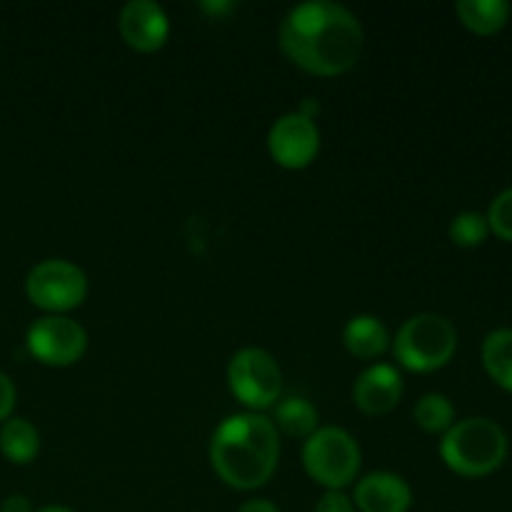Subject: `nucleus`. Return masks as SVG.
I'll return each instance as SVG.
<instances>
[{
	"label": "nucleus",
	"instance_id": "f257e3e1",
	"mask_svg": "<svg viewBox=\"0 0 512 512\" xmlns=\"http://www.w3.org/2000/svg\"><path fill=\"white\" fill-rule=\"evenodd\" d=\"M363 25L345 5L310 0L285 15L280 48L298 68L313 75H343L363 53Z\"/></svg>",
	"mask_w": 512,
	"mask_h": 512
},
{
	"label": "nucleus",
	"instance_id": "f03ea898",
	"mask_svg": "<svg viewBox=\"0 0 512 512\" xmlns=\"http://www.w3.org/2000/svg\"><path fill=\"white\" fill-rule=\"evenodd\" d=\"M280 438L273 420L263 413L225 418L210 440V463L218 478L235 490H255L278 468Z\"/></svg>",
	"mask_w": 512,
	"mask_h": 512
},
{
	"label": "nucleus",
	"instance_id": "7ed1b4c3",
	"mask_svg": "<svg viewBox=\"0 0 512 512\" xmlns=\"http://www.w3.org/2000/svg\"><path fill=\"white\" fill-rule=\"evenodd\" d=\"M440 455L453 473L483 478L495 473L508 455V435L490 418H465L440 440Z\"/></svg>",
	"mask_w": 512,
	"mask_h": 512
},
{
	"label": "nucleus",
	"instance_id": "20e7f679",
	"mask_svg": "<svg viewBox=\"0 0 512 512\" xmlns=\"http://www.w3.org/2000/svg\"><path fill=\"white\" fill-rule=\"evenodd\" d=\"M393 350L403 368L413 373H433L453 360L458 333L445 315L420 313L400 325Z\"/></svg>",
	"mask_w": 512,
	"mask_h": 512
},
{
	"label": "nucleus",
	"instance_id": "39448f33",
	"mask_svg": "<svg viewBox=\"0 0 512 512\" xmlns=\"http://www.w3.org/2000/svg\"><path fill=\"white\" fill-rule=\"evenodd\" d=\"M303 465L318 485L343 490L358 475L360 448L343 428H320L305 440Z\"/></svg>",
	"mask_w": 512,
	"mask_h": 512
},
{
	"label": "nucleus",
	"instance_id": "423d86ee",
	"mask_svg": "<svg viewBox=\"0 0 512 512\" xmlns=\"http://www.w3.org/2000/svg\"><path fill=\"white\" fill-rule=\"evenodd\" d=\"M228 383L235 398L250 408V413H260L280 398L283 375L268 350L243 348L230 358Z\"/></svg>",
	"mask_w": 512,
	"mask_h": 512
},
{
	"label": "nucleus",
	"instance_id": "0eeeda50",
	"mask_svg": "<svg viewBox=\"0 0 512 512\" xmlns=\"http://www.w3.org/2000/svg\"><path fill=\"white\" fill-rule=\"evenodd\" d=\"M25 293L35 308L58 315L83 303L88 295V278L78 265L50 258L30 270L25 280Z\"/></svg>",
	"mask_w": 512,
	"mask_h": 512
},
{
	"label": "nucleus",
	"instance_id": "6e6552de",
	"mask_svg": "<svg viewBox=\"0 0 512 512\" xmlns=\"http://www.w3.org/2000/svg\"><path fill=\"white\" fill-rule=\"evenodd\" d=\"M25 340H28V350L33 353V358L45 365H55V368L78 363L88 348V335H85L83 325L65 315H45V318L35 320L28 328Z\"/></svg>",
	"mask_w": 512,
	"mask_h": 512
},
{
	"label": "nucleus",
	"instance_id": "1a4fd4ad",
	"mask_svg": "<svg viewBox=\"0 0 512 512\" xmlns=\"http://www.w3.org/2000/svg\"><path fill=\"white\" fill-rule=\"evenodd\" d=\"M268 150L273 160L283 168L300 170L315 160L320 150V130L315 120L303 113H288L275 120L268 133Z\"/></svg>",
	"mask_w": 512,
	"mask_h": 512
},
{
	"label": "nucleus",
	"instance_id": "9d476101",
	"mask_svg": "<svg viewBox=\"0 0 512 512\" xmlns=\"http://www.w3.org/2000/svg\"><path fill=\"white\" fill-rule=\"evenodd\" d=\"M120 35L135 50H158L168 40L170 23L165 10L155 0H130L120 10Z\"/></svg>",
	"mask_w": 512,
	"mask_h": 512
},
{
	"label": "nucleus",
	"instance_id": "9b49d317",
	"mask_svg": "<svg viewBox=\"0 0 512 512\" xmlns=\"http://www.w3.org/2000/svg\"><path fill=\"white\" fill-rule=\"evenodd\" d=\"M403 398V378L393 365H370L353 385V400L365 415H385Z\"/></svg>",
	"mask_w": 512,
	"mask_h": 512
},
{
	"label": "nucleus",
	"instance_id": "f8f14e48",
	"mask_svg": "<svg viewBox=\"0 0 512 512\" xmlns=\"http://www.w3.org/2000/svg\"><path fill=\"white\" fill-rule=\"evenodd\" d=\"M355 508L360 512H408L413 490L395 473H370L355 485Z\"/></svg>",
	"mask_w": 512,
	"mask_h": 512
},
{
	"label": "nucleus",
	"instance_id": "ddd939ff",
	"mask_svg": "<svg viewBox=\"0 0 512 512\" xmlns=\"http://www.w3.org/2000/svg\"><path fill=\"white\" fill-rule=\"evenodd\" d=\"M345 348L355 355V358H378L385 353L390 343L388 328L380 323V318L375 315H355L350 318V323L343 330Z\"/></svg>",
	"mask_w": 512,
	"mask_h": 512
},
{
	"label": "nucleus",
	"instance_id": "4468645a",
	"mask_svg": "<svg viewBox=\"0 0 512 512\" xmlns=\"http://www.w3.org/2000/svg\"><path fill=\"white\" fill-rule=\"evenodd\" d=\"M455 10L460 23L478 35L498 33L510 18V5L505 0H460Z\"/></svg>",
	"mask_w": 512,
	"mask_h": 512
},
{
	"label": "nucleus",
	"instance_id": "2eb2a0df",
	"mask_svg": "<svg viewBox=\"0 0 512 512\" xmlns=\"http://www.w3.org/2000/svg\"><path fill=\"white\" fill-rule=\"evenodd\" d=\"M40 450V435L33 423L25 418H8L0 428V453L15 465L35 460Z\"/></svg>",
	"mask_w": 512,
	"mask_h": 512
},
{
	"label": "nucleus",
	"instance_id": "dca6fc26",
	"mask_svg": "<svg viewBox=\"0 0 512 512\" xmlns=\"http://www.w3.org/2000/svg\"><path fill=\"white\" fill-rule=\"evenodd\" d=\"M273 425L295 438H310L318 430V410L305 398H283L275 403Z\"/></svg>",
	"mask_w": 512,
	"mask_h": 512
},
{
	"label": "nucleus",
	"instance_id": "f3484780",
	"mask_svg": "<svg viewBox=\"0 0 512 512\" xmlns=\"http://www.w3.org/2000/svg\"><path fill=\"white\" fill-rule=\"evenodd\" d=\"M483 365L500 388L512 393V330L500 328L485 338Z\"/></svg>",
	"mask_w": 512,
	"mask_h": 512
},
{
	"label": "nucleus",
	"instance_id": "a211bd4d",
	"mask_svg": "<svg viewBox=\"0 0 512 512\" xmlns=\"http://www.w3.org/2000/svg\"><path fill=\"white\" fill-rule=\"evenodd\" d=\"M415 423L425 433H448L455 423V408L445 395L428 393L415 405Z\"/></svg>",
	"mask_w": 512,
	"mask_h": 512
},
{
	"label": "nucleus",
	"instance_id": "6ab92c4d",
	"mask_svg": "<svg viewBox=\"0 0 512 512\" xmlns=\"http://www.w3.org/2000/svg\"><path fill=\"white\" fill-rule=\"evenodd\" d=\"M448 233L450 240L455 245H460V248H478L490 235V225L483 213H478V210H465V213L455 215Z\"/></svg>",
	"mask_w": 512,
	"mask_h": 512
},
{
	"label": "nucleus",
	"instance_id": "aec40b11",
	"mask_svg": "<svg viewBox=\"0 0 512 512\" xmlns=\"http://www.w3.org/2000/svg\"><path fill=\"white\" fill-rule=\"evenodd\" d=\"M485 218H488L490 233L498 235L500 240L512 243V188L503 190V193L490 203V210Z\"/></svg>",
	"mask_w": 512,
	"mask_h": 512
},
{
	"label": "nucleus",
	"instance_id": "412c9836",
	"mask_svg": "<svg viewBox=\"0 0 512 512\" xmlns=\"http://www.w3.org/2000/svg\"><path fill=\"white\" fill-rule=\"evenodd\" d=\"M315 512H355V505L343 490H328L315 505Z\"/></svg>",
	"mask_w": 512,
	"mask_h": 512
},
{
	"label": "nucleus",
	"instance_id": "4be33fe9",
	"mask_svg": "<svg viewBox=\"0 0 512 512\" xmlns=\"http://www.w3.org/2000/svg\"><path fill=\"white\" fill-rule=\"evenodd\" d=\"M15 408V385L5 373H0V423L10 418Z\"/></svg>",
	"mask_w": 512,
	"mask_h": 512
},
{
	"label": "nucleus",
	"instance_id": "5701e85b",
	"mask_svg": "<svg viewBox=\"0 0 512 512\" xmlns=\"http://www.w3.org/2000/svg\"><path fill=\"white\" fill-rule=\"evenodd\" d=\"M0 512H30V503L23 498V495H10L3 503V510Z\"/></svg>",
	"mask_w": 512,
	"mask_h": 512
},
{
	"label": "nucleus",
	"instance_id": "b1692460",
	"mask_svg": "<svg viewBox=\"0 0 512 512\" xmlns=\"http://www.w3.org/2000/svg\"><path fill=\"white\" fill-rule=\"evenodd\" d=\"M238 512H280L278 505L270 500H248Z\"/></svg>",
	"mask_w": 512,
	"mask_h": 512
},
{
	"label": "nucleus",
	"instance_id": "393cba45",
	"mask_svg": "<svg viewBox=\"0 0 512 512\" xmlns=\"http://www.w3.org/2000/svg\"><path fill=\"white\" fill-rule=\"evenodd\" d=\"M38 512H73V510L65 508V505H45V508H40Z\"/></svg>",
	"mask_w": 512,
	"mask_h": 512
}]
</instances>
